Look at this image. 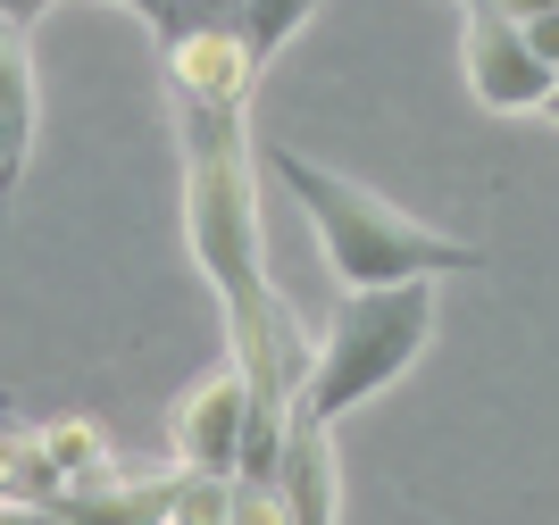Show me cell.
Wrapping results in <instances>:
<instances>
[{
    "label": "cell",
    "instance_id": "14",
    "mask_svg": "<svg viewBox=\"0 0 559 525\" xmlns=\"http://www.w3.org/2000/svg\"><path fill=\"white\" fill-rule=\"evenodd\" d=\"M50 9H59V0H0V25H9V34H25V25L50 17Z\"/></svg>",
    "mask_w": 559,
    "mask_h": 525
},
{
    "label": "cell",
    "instance_id": "1",
    "mask_svg": "<svg viewBox=\"0 0 559 525\" xmlns=\"http://www.w3.org/2000/svg\"><path fill=\"white\" fill-rule=\"evenodd\" d=\"M267 159V176L301 201V217L318 226V242H326V267L343 293H384V284H426V275H460V267H485V251L476 242H460V234H435L418 226V217H401L393 201H376L368 183L334 176V167L301 159L293 142H267L259 151Z\"/></svg>",
    "mask_w": 559,
    "mask_h": 525
},
{
    "label": "cell",
    "instance_id": "8",
    "mask_svg": "<svg viewBox=\"0 0 559 525\" xmlns=\"http://www.w3.org/2000/svg\"><path fill=\"white\" fill-rule=\"evenodd\" d=\"M25 142H34V68H25V43L9 34L0 43V183L9 192L25 176Z\"/></svg>",
    "mask_w": 559,
    "mask_h": 525
},
{
    "label": "cell",
    "instance_id": "5",
    "mask_svg": "<svg viewBox=\"0 0 559 525\" xmlns=\"http://www.w3.org/2000/svg\"><path fill=\"white\" fill-rule=\"evenodd\" d=\"M167 84L192 109H251V84H259L251 34L242 25H185L167 43Z\"/></svg>",
    "mask_w": 559,
    "mask_h": 525
},
{
    "label": "cell",
    "instance_id": "13",
    "mask_svg": "<svg viewBox=\"0 0 559 525\" xmlns=\"http://www.w3.org/2000/svg\"><path fill=\"white\" fill-rule=\"evenodd\" d=\"M117 9H126V17H142V25H151V34H159V50L176 43V34H185V0H117Z\"/></svg>",
    "mask_w": 559,
    "mask_h": 525
},
{
    "label": "cell",
    "instance_id": "11",
    "mask_svg": "<svg viewBox=\"0 0 559 525\" xmlns=\"http://www.w3.org/2000/svg\"><path fill=\"white\" fill-rule=\"evenodd\" d=\"M234 492H242V476L176 467V509H167V525H234Z\"/></svg>",
    "mask_w": 559,
    "mask_h": 525
},
{
    "label": "cell",
    "instance_id": "3",
    "mask_svg": "<svg viewBox=\"0 0 559 525\" xmlns=\"http://www.w3.org/2000/svg\"><path fill=\"white\" fill-rule=\"evenodd\" d=\"M460 17H467V43H460L467 92H476L492 117H526V109H543V100L559 92V68H543L535 34H526L518 17H501L492 0H476V9H460Z\"/></svg>",
    "mask_w": 559,
    "mask_h": 525
},
{
    "label": "cell",
    "instance_id": "16",
    "mask_svg": "<svg viewBox=\"0 0 559 525\" xmlns=\"http://www.w3.org/2000/svg\"><path fill=\"white\" fill-rule=\"evenodd\" d=\"M526 34H535V50H543V68H559V17H535V25H526Z\"/></svg>",
    "mask_w": 559,
    "mask_h": 525
},
{
    "label": "cell",
    "instance_id": "17",
    "mask_svg": "<svg viewBox=\"0 0 559 525\" xmlns=\"http://www.w3.org/2000/svg\"><path fill=\"white\" fill-rule=\"evenodd\" d=\"M543 117H551V126H559V92H551V100H543Z\"/></svg>",
    "mask_w": 559,
    "mask_h": 525
},
{
    "label": "cell",
    "instance_id": "7",
    "mask_svg": "<svg viewBox=\"0 0 559 525\" xmlns=\"http://www.w3.org/2000/svg\"><path fill=\"white\" fill-rule=\"evenodd\" d=\"M167 509H176V476H109L93 484V492H68V501L50 509L59 525H167Z\"/></svg>",
    "mask_w": 559,
    "mask_h": 525
},
{
    "label": "cell",
    "instance_id": "15",
    "mask_svg": "<svg viewBox=\"0 0 559 525\" xmlns=\"http://www.w3.org/2000/svg\"><path fill=\"white\" fill-rule=\"evenodd\" d=\"M501 17H518V25H535V17H559V0H492Z\"/></svg>",
    "mask_w": 559,
    "mask_h": 525
},
{
    "label": "cell",
    "instance_id": "4",
    "mask_svg": "<svg viewBox=\"0 0 559 525\" xmlns=\"http://www.w3.org/2000/svg\"><path fill=\"white\" fill-rule=\"evenodd\" d=\"M176 458L185 467H201V476H242V434H251V375L242 367H217V375H201V384L176 401Z\"/></svg>",
    "mask_w": 559,
    "mask_h": 525
},
{
    "label": "cell",
    "instance_id": "10",
    "mask_svg": "<svg viewBox=\"0 0 559 525\" xmlns=\"http://www.w3.org/2000/svg\"><path fill=\"white\" fill-rule=\"evenodd\" d=\"M43 442H50V458H59V476H68V492H93V484H109V476H126L109 458V442L84 426V417H50L43 426Z\"/></svg>",
    "mask_w": 559,
    "mask_h": 525
},
{
    "label": "cell",
    "instance_id": "12",
    "mask_svg": "<svg viewBox=\"0 0 559 525\" xmlns=\"http://www.w3.org/2000/svg\"><path fill=\"white\" fill-rule=\"evenodd\" d=\"M318 17V0H242V34H251V50H259V68L276 59L301 25Z\"/></svg>",
    "mask_w": 559,
    "mask_h": 525
},
{
    "label": "cell",
    "instance_id": "9",
    "mask_svg": "<svg viewBox=\"0 0 559 525\" xmlns=\"http://www.w3.org/2000/svg\"><path fill=\"white\" fill-rule=\"evenodd\" d=\"M9 509H59L68 501V476H59V458H50L43 434H25V426H9Z\"/></svg>",
    "mask_w": 559,
    "mask_h": 525
},
{
    "label": "cell",
    "instance_id": "6",
    "mask_svg": "<svg viewBox=\"0 0 559 525\" xmlns=\"http://www.w3.org/2000/svg\"><path fill=\"white\" fill-rule=\"evenodd\" d=\"M284 509H293V525H334V509H343V467H334V426L309 401H293V442H284Z\"/></svg>",
    "mask_w": 559,
    "mask_h": 525
},
{
    "label": "cell",
    "instance_id": "18",
    "mask_svg": "<svg viewBox=\"0 0 559 525\" xmlns=\"http://www.w3.org/2000/svg\"><path fill=\"white\" fill-rule=\"evenodd\" d=\"M460 9H476V0H460Z\"/></svg>",
    "mask_w": 559,
    "mask_h": 525
},
{
    "label": "cell",
    "instance_id": "2",
    "mask_svg": "<svg viewBox=\"0 0 559 525\" xmlns=\"http://www.w3.org/2000/svg\"><path fill=\"white\" fill-rule=\"evenodd\" d=\"M426 343H435V275L426 284H384V293H343V309L318 334V375H309L301 401L334 426L384 384H401Z\"/></svg>",
    "mask_w": 559,
    "mask_h": 525
}]
</instances>
